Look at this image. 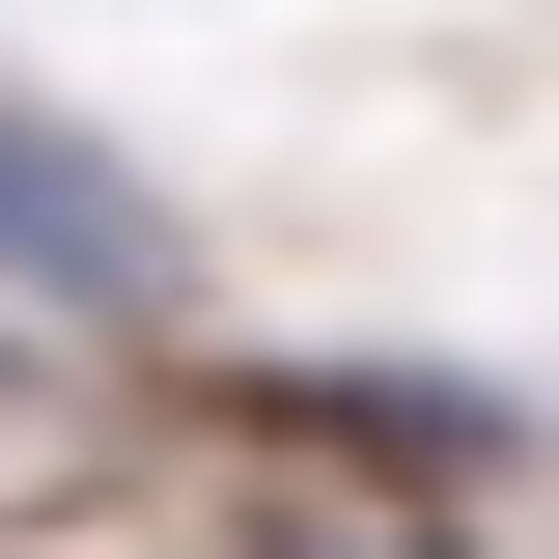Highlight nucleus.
Returning <instances> with one entry per match:
<instances>
[{"instance_id":"obj_1","label":"nucleus","mask_w":559,"mask_h":559,"mask_svg":"<svg viewBox=\"0 0 559 559\" xmlns=\"http://www.w3.org/2000/svg\"><path fill=\"white\" fill-rule=\"evenodd\" d=\"M0 252L57 280V308H168V224H140V168H112V140H57V112H0Z\"/></svg>"}]
</instances>
